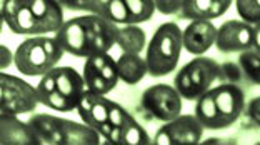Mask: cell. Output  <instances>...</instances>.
Returning <instances> with one entry per match:
<instances>
[{"label": "cell", "instance_id": "1", "mask_svg": "<svg viewBox=\"0 0 260 145\" xmlns=\"http://www.w3.org/2000/svg\"><path fill=\"white\" fill-rule=\"evenodd\" d=\"M117 33L119 25L114 22L95 14H87L63 22L55 39L65 54L87 59L93 54L109 52L117 45Z\"/></svg>", "mask_w": 260, "mask_h": 145}, {"label": "cell", "instance_id": "2", "mask_svg": "<svg viewBox=\"0 0 260 145\" xmlns=\"http://www.w3.org/2000/svg\"><path fill=\"white\" fill-rule=\"evenodd\" d=\"M2 20L19 35L57 33L65 22L58 0H4Z\"/></svg>", "mask_w": 260, "mask_h": 145}, {"label": "cell", "instance_id": "3", "mask_svg": "<svg viewBox=\"0 0 260 145\" xmlns=\"http://www.w3.org/2000/svg\"><path fill=\"white\" fill-rule=\"evenodd\" d=\"M244 108V90L237 84H220L197 98L195 117L205 129L220 130L234 125L240 119Z\"/></svg>", "mask_w": 260, "mask_h": 145}, {"label": "cell", "instance_id": "4", "mask_svg": "<svg viewBox=\"0 0 260 145\" xmlns=\"http://www.w3.org/2000/svg\"><path fill=\"white\" fill-rule=\"evenodd\" d=\"M35 89L42 105L57 112H72L79 107L87 87L84 75L74 67H54L40 77Z\"/></svg>", "mask_w": 260, "mask_h": 145}, {"label": "cell", "instance_id": "5", "mask_svg": "<svg viewBox=\"0 0 260 145\" xmlns=\"http://www.w3.org/2000/svg\"><path fill=\"white\" fill-rule=\"evenodd\" d=\"M28 124L40 138V143L49 145H97L100 133L87 124H77L74 120L60 119L55 115L35 114Z\"/></svg>", "mask_w": 260, "mask_h": 145}, {"label": "cell", "instance_id": "6", "mask_svg": "<svg viewBox=\"0 0 260 145\" xmlns=\"http://www.w3.org/2000/svg\"><path fill=\"white\" fill-rule=\"evenodd\" d=\"M65 50L55 37L32 35L17 47L14 63L17 70L28 77H42L60 62Z\"/></svg>", "mask_w": 260, "mask_h": 145}, {"label": "cell", "instance_id": "7", "mask_svg": "<svg viewBox=\"0 0 260 145\" xmlns=\"http://www.w3.org/2000/svg\"><path fill=\"white\" fill-rule=\"evenodd\" d=\"M184 49L182 30L174 22H167L153 32L147 47V67L152 77H164L175 70Z\"/></svg>", "mask_w": 260, "mask_h": 145}, {"label": "cell", "instance_id": "8", "mask_svg": "<svg viewBox=\"0 0 260 145\" xmlns=\"http://www.w3.org/2000/svg\"><path fill=\"white\" fill-rule=\"evenodd\" d=\"M218 75L220 63L209 57L199 55L180 68V72L175 75L174 87L179 90L182 98L197 100L200 95L212 89L215 80H218Z\"/></svg>", "mask_w": 260, "mask_h": 145}, {"label": "cell", "instance_id": "9", "mask_svg": "<svg viewBox=\"0 0 260 145\" xmlns=\"http://www.w3.org/2000/svg\"><path fill=\"white\" fill-rule=\"evenodd\" d=\"M40 103L37 89L15 75H0V114L20 115L34 112Z\"/></svg>", "mask_w": 260, "mask_h": 145}, {"label": "cell", "instance_id": "10", "mask_svg": "<svg viewBox=\"0 0 260 145\" xmlns=\"http://www.w3.org/2000/svg\"><path fill=\"white\" fill-rule=\"evenodd\" d=\"M82 75H84L87 89L100 95L112 92L120 80L117 60H114V57H110L107 52L87 57Z\"/></svg>", "mask_w": 260, "mask_h": 145}, {"label": "cell", "instance_id": "11", "mask_svg": "<svg viewBox=\"0 0 260 145\" xmlns=\"http://www.w3.org/2000/svg\"><path fill=\"white\" fill-rule=\"evenodd\" d=\"M142 107L153 119L169 122L182 114V95L175 87L157 84L142 94Z\"/></svg>", "mask_w": 260, "mask_h": 145}, {"label": "cell", "instance_id": "12", "mask_svg": "<svg viewBox=\"0 0 260 145\" xmlns=\"http://www.w3.org/2000/svg\"><path fill=\"white\" fill-rule=\"evenodd\" d=\"M205 127L195 115H179L157 130L153 143L157 145H195L202 140Z\"/></svg>", "mask_w": 260, "mask_h": 145}, {"label": "cell", "instance_id": "13", "mask_svg": "<svg viewBox=\"0 0 260 145\" xmlns=\"http://www.w3.org/2000/svg\"><path fill=\"white\" fill-rule=\"evenodd\" d=\"M110 103L112 100L105 98V95L95 94V92L87 89L84 92V97H82L79 107H77V112H79L80 119L84 120V124L95 129L105 142L109 140L110 133L114 130V127L109 124Z\"/></svg>", "mask_w": 260, "mask_h": 145}, {"label": "cell", "instance_id": "14", "mask_svg": "<svg viewBox=\"0 0 260 145\" xmlns=\"http://www.w3.org/2000/svg\"><path fill=\"white\" fill-rule=\"evenodd\" d=\"M215 47L223 54L253 49V25L245 20H227L217 28Z\"/></svg>", "mask_w": 260, "mask_h": 145}, {"label": "cell", "instance_id": "15", "mask_svg": "<svg viewBox=\"0 0 260 145\" xmlns=\"http://www.w3.org/2000/svg\"><path fill=\"white\" fill-rule=\"evenodd\" d=\"M217 28L212 20H192L190 24L182 30V42L188 54L202 55L212 45H215Z\"/></svg>", "mask_w": 260, "mask_h": 145}, {"label": "cell", "instance_id": "16", "mask_svg": "<svg viewBox=\"0 0 260 145\" xmlns=\"http://www.w3.org/2000/svg\"><path fill=\"white\" fill-rule=\"evenodd\" d=\"M0 142L4 145L10 143V145H42L40 143V138L37 137V133L30 127V124H23L17 115H9V114H2L0 115Z\"/></svg>", "mask_w": 260, "mask_h": 145}, {"label": "cell", "instance_id": "17", "mask_svg": "<svg viewBox=\"0 0 260 145\" xmlns=\"http://www.w3.org/2000/svg\"><path fill=\"white\" fill-rule=\"evenodd\" d=\"M234 0H184L180 17L188 20H214L222 17Z\"/></svg>", "mask_w": 260, "mask_h": 145}, {"label": "cell", "instance_id": "18", "mask_svg": "<svg viewBox=\"0 0 260 145\" xmlns=\"http://www.w3.org/2000/svg\"><path fill=\"white\" fill-rule=\"evenodd\" d=\"M107 143H119V145H149L153 143V138L149 137L147 130L142 127L132 115H128L125 122L120 127H114Z\"/></svg>", "mask_w": 260, "mask_h": 145}, {"label": "cell", "instance_id": "19", "mask_svg": "<svg viewBox=\"0 0 260 145\" xmlns=\"http://www.w3.org/2000/svg\"><path fill=\"white\" fill-rule=\"evenodd\" d=\"M117 70L123 84L135 85L149 74L147 60L140 54H122L117 59Z\"/></svg>", "mask_w": 260, "mask_h": 145}, {"label": "cell", "instance_id": "20", "mask_svg": "<svg viewBox=\"0 0 260 145\" xmlns=\"http://www.w3.org/2000/svg\"><path fill=\"white\" fill-rule=\"evenodd\" d=\"M145 32L144 28L137 27V24H130L119 27V33H117V47H119L123 54H142L145 49Z\"/></svg>", "mask_w": 260, "mask_h": 145}, {"label": "cell", "instance_id": "21", "mask_svg": "<svg viewBox=\"0 0 260 145\" xmlns=\"http://www.w3.org/2000/svg\"><path fill=\"white\" fill-rule=\"evenodd\" d=\"M63 9L79 10V12L95 14L107 19V4L109 0H58Z\"/></svg>", "mask_w": 260, "mask_h": 145}, {"label": "cell", "instance_id": "22", "mask_svg": "<svg viewBox=\"0 0 260 145\" xmlns=\"http://www.w3.org/2000/svg\"><path fill=\"white\" fill-rule=\"evenodd\" d=\"M239 65L244 70V75L250 82L260 85V50L250 49L245 52H240Z\"/></svg>", "mask_w": 260, "mask_h": 145}, {"label": "cell", "instance_id": "23", "mask_svg": "<svg viewBox=\"0 0 260 145\" xmlns=\"http://www.w3.org/2000/svg\"><path fill=\"white\" fill-rule=\"evenodd\" d=\"M130 17H132V24H142L152 19L155 12V4L153 0H125Z\"/></svg>", "mask_w": 260, "mask_h": 145}, {"label": "cell", "instance_id": "24", "mask_svg": "<svg viewBox=\"0 0 260 145\" xmlns=\"http://www.w3.org/2000/svg\"><path fill=\"white\" fill-rule=\"evenodd\" d=\"M107 19L117 25H130L132 24V17H130L125 0H109Z\"/></svg>", "mask_w": 260, "mask_h": 145}, {"label": "cell", "instance_id": "25", "mask_svg": "<svg viewBox=\"0 0 260 145\" xmlns=\"http://www.w3.org/2000/svg\"><path fill=\"white\" fill-rule=\"evenodd\" d=\"M235 7L242 20L252 25L260 22V0H235Z\"/></svg>", "mask_w": 260, "mask_h": 145}, {"label": "cell", "instance_id": "26", "mask_svg": "<svg viewBox=\"0 0 260 145\" xmlns=\"http://www.w3.org/2000/svg\"><path fill=\"white\" fill-rule=\"evenodd\" d=\"M242 77H245V75L242 67L237 65V63L234 62L220 63V75H218V79L223 80V84H239Z\"/></svg>", "mask_w": 260, "mask_h": 145}, {"label": "cell", "instance_id": "27", "mask_svg": "<svg viewBox=\"0 0 260 145\" xmlns=\"http://www.w3.org/2000/svg\"><path fill=\"white\" fill-rule=\"evenodd\" d=\"M153 4H155V10L162 15H174L180 14L184 0H153Z\"/></svg>", "mask_w": 260, "mask_h": 145}, {"label": "cell", "instance_id": "28", "mask_svg": "<svg viewBox=\"0 0 260 145\" xmlns=\"http://www.w3.org/2000/svg\"><path fill=\"white\" fill-rule=\"evenodd\" d=\"M247 115H249V119L253 124L260 127V97L252 98L249 102V105H247Z\"/></svg>", "mask_w": 260, "mask_h": 145}, {"label": "cell", "instance_id": "29", "mask_svg": "<svg viewBox=\"0 0 260 145\" xmlns=\"http://www.w3.org/2000/svg\"><path fill=\"white\" fill-rule=\"evenodd\" d=\"M14 60L12 59V54H10V50L5 47V45H2V68L5 67H9V63Z\"/></svg>", "mask_w": 260, "mask_h": 145}, {"label": "cell", "instance_id": "30", "mask_svg": "<svg viewBox=\"0 0 260 145\" xmlns=\"http://www.w3.org/2000/svg\"><path fill=\"white\" fill-rule=\"evenodd\" d=\"M253 49L260 50V22L253 25Z\"/></svg>", "mask_w": 260, "mask_h": 145}, {"label": "cell", "instance_id": "31", "mask_svg": "<svg viewBox=\"0 0 260 145\" xmlns=\"http://www.w3.org/2000/svg\"><path fill=\"white\" fill-rule=\"evenodd\" d=\"M234 140H222V138H207L204 143H232Z\"/></svg>", "mask_w": 260, "mask_h": 145}]
</instances>
